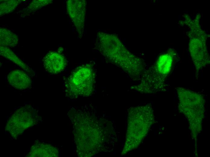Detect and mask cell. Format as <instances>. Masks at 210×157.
<instances>
[{"mask_svg":"<svg viewBox=\"0 0 210 157\" xmlns=\"http://www.w3.org/2000/svg\"><path fill=\"white\" fill-rule=\"evenodd\" d=\"M67 12L80 38L83 35L86 2L84 0H68L66 2Z\"/></svg>","mask_w":210,"mask_h":157,"instance_id":"cell-4","label":"cell"},{"mask_svg":"<svg viewBox=\"0 0 210 157\" xmlns=\"http://www.w3.org/2000/svg\"><path fill=\"white\" fill-rule=\"evenodd\" d=\"M19 42L18 36L8 29L0 28V46L9 48L16 46Z\"/></svg>","mask_w":210,"mask_h":157,"instance_id":"cell-7","label":"cell"},{"mask_svg":"<svg viewBox=\"0 0 210 157\" xmlns=\"http://www.w3.org/2000/svg\"><path fill=\"white\" fill-rule=\"evenodd\" d=\"M36 113L30 106H25L17 110L8 120L6 130L13 136L21 134L24 130L37 122Z\"/></svg>","mask_w":210,"mask_h":157,"instance_id":"cell-2","label":"cell"},{"mask_svg":"<svg viewBox=\"0 0 210 157\" xmlns=\"http://www.w3.org/2000/svg\"><path fill=\"white\" fill-rule=\"evenodd\" d=\"M7 79L11 86L19 90L27 89L32 84L30 77L21 70L15 69L11 71L8 74Z\"/></svg>","mask_w":210,"mask_h":157,"instance_id":"cell-6","label":"cell"},{"mask_svg":"<svg viewBox=\"0 0 210 157\" xmlns=\"http://www.w3.org/2000/svg\"><path fill=\"white\" fill-rule=\"evenodd\" d=\"M177 91L179 108L183 112L202 114L204 111V100L201 95L190 90L179 88Z\"/></svg>","mask_w":210,"mask_h":157,"instance_id":"cell-3","label":"cell"},{"mask_svg":"<svg viewBox=\"0 0 210 157\" xmlns=\"http://www.w3.org/2000/svg\"><path fill=\"white\" fill-rule=\"evenodd\" d=\"M89 65L76 69L67 79L66 91L70 95L87 96L91 92L94 82V74Z\"/></svg>","mask_w":210,"mask_h":157,"instance_id":"cell-1","label":"cell"},{"mask_svg":"<svg viewBox=\"0 0 210 157\" xmlns=\"http://www.w3.org/2000/svg\"><path fill=\"white\" fill-rule=\"evenodd\" d=\"M173 63V58L168 53L161 56L158 59L156 64L158 72L162 76L165 77L170 73Z\"/></svg>","mask_w":210,"mask_h":157,"instance_id":"cell-9","label":"cell"},{"mask_svg":"<svg viewBox=\"0 0 210 157\" xmlns=\"http://www.w3.org/2000/svg\"><path fill=\"white\" fill-rule=\"evenodd\" d=\"M0 54L1 55L9 59L24 71L30 72H32V69L9 47L0 46Z\"/></svg>","mask_w":210,"mask_h":157,"instance_id":"cell-8","label":"cell"},{"mask_svg":"<svg viewBox=\"0 0 210 157\" xmlns=\"http://www.w3.org/2000/svg\"><path fill=\"white\" fill-rule=\"evenodd\" d=\"M23 1L21 0H10L4 1L1 3L0 16L12 12Z\"/></svg>","mask_w":210,"mask_h":157,"instance_id":"cell-10","label":"cell"},{"mask_svg":"<svg viewBox=\"0 0 210 157\" xmlns=\"http://www.w3.org/2000/svg\"><path fill=\"white\" fill-rule=\"evenodd\" d=\"M43 63L45 70L52 74H56L62 71L66 65L65 57L57 52L48 53L43 58Z\"/></svg>","mask_w":210,"mask_h":157,"instance_id":"cell-5","label":"cell"},{"mask_svg":"<svg viewBox=\"0 0 210 157\" xmlns=\"http://www.w3.org/2000/svg\"><path fill=\"white\" fill-rule=\"evenodd\" d=\"M52 0H34L25 8L24 11L26 13H30L41 8L51 3Z\"/></svg>","mask_w":210,"mask_h":157,"instance_id":"cell-11","label":"cell"}]
</instances>
